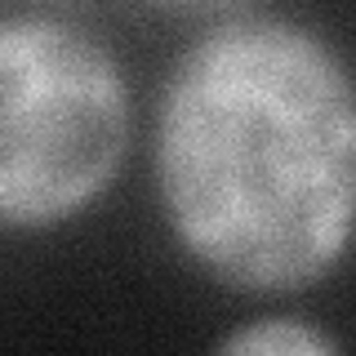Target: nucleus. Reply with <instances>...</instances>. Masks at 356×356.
Returning <instances> with one entry per match:
<instances>
[{
    "label": "nucleus",
    "instance_id": "1",
    "mask_svg": "<svg viewBox=\"0 0 356 356\" xmlns=\"http://www.w3.org/2000/svg\"><path fill=\"white\" fill-rule=\"evenodd\" d=\"M156 214L205 281L281 298L356 250V63L281 9H214L147 125Z\"/></svg>",
    "mask_w": 356,
    "mask_h": 356
},
{
    "label": "nucleus",
    "instance_id": "2",
    "mask_svg": "<svg viewBox=\"0 0 356 356\" xmlns=\"http://www.w3.org/2000/svg\"><path fill=\"white\" fill-rule=\"evenodd\" d=\"M138 129L129 67L94 27L0 14V232L40 236L103 200Z\"/></svg>",
    "mask_w": 356,
    "mask_h": 356
},
{
    "label": "nucleus",
    "instance_id": "3",
    "mask_svg": "<svg viewBox=\"0 0 356 356\" xmlns=\"http://www.w3.org/2000/svg\"><path fill=\"white\" fill-rule=\"evenodd\" d=\"M209 356H348L325 325L294 312H263L232 325L209 348Z\"/></svg>",
    "mask_w": 356,
    "mask_h": 356
}]
</instances>
